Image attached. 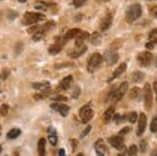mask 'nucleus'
<instances>
[{
	"mask_svg": "<svg viewBox=\"0 0 157 156\" xmlns=\"http://www.w3.org/2000/svg\"><path fill=\"white\" fill-rule=\"evenodd\" d=\"M141 6L139 3H134L128 7L126 12V20L128 23H132L141 16Z\"/></svg>",
	"mask_w": 157,
	"mask_h": 156,
	"instance_id": "nucleus-1",
	"label": "nucleus"
},
{
	"mask_svg": "<svg viewBox=\"0 0 157 156\" xmlns=\"http://www.w3.org/2000/svg\"><path fill=\"white\" fill-rule=\"evenodd\" d=\"M45 19V16L41 13H35V12H27L24 14L22 18V24L23 25H32L34 23H37L39 21Z\"/></svg>",
	"mask_w": 157,
	"mask_h": 156,
	"instance_id": "nucleus-2",
	"label": "nucleus"
},
{
	"mask_svg": "<svg viewBox=\"0 0 157 156\" xmlns=\"http://www.w3.org/2000/svg\"><path fill=\"white\" fill-rule=\"evenodd\" d=\"M103 60V57L98 52H94L93 55H91V57L87 62V70L89 72H94L101 66Z\"/></svg>",
	"mask_w": 157,
	"mask_h": 156,
	"instance_id": "nucleus-3",
	"label": "nucleus"
},
{
	"mask_svg": "<svg viewBox=\"0 0 157 156\" xmlns=\"http://www.w3.org/2000/svg\"><path fill=\"white\" fill-rule=\"evenodd\" d=\"M144 101H145V108L147 110H151L152 105H153V92H152L150 84L145 85L144 89Z\"/></svg>",
	"mask_w": 157,
	"mask_h": 156,
	"instance_id": "nucleus-4",
	"label": "nucleus"
},
{
	"mask_svg": "<svg viewBox=\"0 0 157 156\" xmlns=\"http://www.w3.org/2000/svg\"><path fill=\"white\" fill-rule=\"evenodd\" d=\"M86 49H87V46L84 44V41L77 40V41H75V49L72 50V52L69 54V57L72 58V59H77V58L81 57L84 54L86 51Z\"/></svg>",
	"mask_w": 157,
	"mask_h": 156,
	"instance_id": "nucleus-5",
	"label": "nucleus"
},
{
	"mask_svg": "<svg viewBox=\"0 0 157 156\" xmlns=\"http://www.w3.org/2000/svg\"><path fill=\"white\" fill-rule=\"evenodd\" d=\"M55 25L56 24H55L54 21H48L46 24L43 25V26H40V29H38V32H36V34H34L33 39H34L35 41H39V40H41L43 38V36H44V35L46 34L48 31H50V29H52Z\"/></svg>",
	"mask_w": 157,
	"mask_h": 156,
	"instance_id": "nucleus-6",
	"label": "nucleus"
},
{
	"mask_svg": "<svg viewBox=\"0 0 157 156\" xmlns=\"http://www.w3.org/2000/svg\"><path fill=\"white\" fill-rule=\"evenodd\" d=\"M78 113H80L81 120H82V123H84V124L89 122L93 116V110L91 109L90 105H85V106H83L80 109V112Z\"/></svg>",
	"mask_w": 157,
	"mask_h": 156,
	"instance_id": "nucleus-7",
	"label": "nucleus"
},
{
	"mask_svg": "<svg viewBox=\"0 0 157 156\" xmlns=\"http://www.w3.org/2000/svg\"><path fill=\"white\" fill-rule=\"evenodd\" d=\"M103 59L108 66H112V65H114L118 61V54L114 49H109L104 54Z\"/></svg>",
	"mask_w": 157,
	"mask_h": 156,
	"instance_id": "nucleus-8",
	"label": "nucleus"
},
{
	"mask_svg": "<svg viewBox=\"0 0 157 156\" xmlns=\"http://www.w3.org/2000/svg\"><path fill=\"white\" fill-rule=\"evenodd\" d=\"M153 60V55L150 51H143L137 56V61L143 67H148Z\"/></svg>",
	"mask_w": 157,
	"mask_h": 156,
	"instance_id": "nucleus-9",
	"label": "nucleus"
},
{
	"mask_svg": "<svg viewBox=\"0 0 157 156\" xmlns=\"http://www.w3.org/2000/svg\"><path fill=\"white\" fill-rule=\"evenodd\" d=\"M50 108L54 109L55 111L59 112L63 117L66 116L68 114V112H69V106L63 104V103H52V104L50 105Z\"/></svg>",
	"mask_w": 157,
	"mask_h": 156,
	"instance_id": "nucleus-10",
	"label": "nucleus"
},
{
	"mask_svg": "<svg viewBox=\"0 0 157 156\" xmlns=\"http://www.w3.org/2000/svg\"><path fill=\"white\" fill-rule=\"evenodd\" d=\"M112 20H113L112 13H108V14L102 19V21H101V24H100L101 31L105 32V31H107V29H110V26L112 25Z\"/></svg>",
	"mask_w": 157,
	"mask_h": 156,
	"instance_id": "nucleus-11",
	"label": "nucleus"
},
{
	"mask_svg": "<svg viewBox=\"0 0 157 156\" xmlns=\"http://www.w3.org/2000/svg\"><path fill=\"white\" fill-rule=\"evenodd\" d=\"M109 143L112 146L113 148L117 150H124L125 149V144H124V139L121 138V136H112L109 138Z\"/></svg>",
	"mask_w": 157,
	"mask_h": 156,
	"instance_id": "nucleus-12",
	"label": "nucleus"
},
{
	"mask_svg": "<svg viewBox=\"0 0 157 156\" xmlns=\"http://www.w3.org/2000/svg\"><path fill=\"white\" fill-rule=\"evenodd\" d=\"M146 126H147V117L144 113H140L138 117V127H137V131H136V134L137 136H140L141 134H144L146 130Z\"/></svg>",
	"mask_w": 157,
	"mask_h": 156,
	"instance_id": "nucleus-13",
	"label": "nucleus"
},
{
	"mask_svg": "<svg viewBox=\"0 0 157 156\" xmlns=\"http://www.w3.org/2000/svg\"><path fill=\"white\" fill-rule=\"evenodd\" d=\"M127 90H128V83L127 82H123L120 85V87H118L117 89L115 90V97H114V99L116 101L121 100V99H123L124 95L126 94Z\"/></svg>",
	"mask_w": 157,
	"mask_h": 156,
	"instance_id": "nucleus-14",
	"label": "nucleus"
},
{
	"mask_svg": "<svg viewBox=\"0 0 157 156\" xmlns=\"http://www.w3.org/2000/svg\"><path fill=\"white\" fill-rule=\"evenodd\" d=\"M65 41H66V40H64V38H63V40L56 42L55 44H52L48 48V52L50 55H58L61 50H62V47H63V45L65 44Z\"/></svg>",
	"mask_w": 157,
	"mask_h": 156,
	"instance_id": "nucleus-15",
	"label": "nucleus"
},
{
	"mask_svg": "<svg viewBox=\"0 0 157 156\" xmlns=\"http://www.w3.org/2000/svg\"><path fill=\"white\" fill-rule=\"evenodd\" d=\"M126 68H127V64L126 63H121V64L118 67H116V69L114 70V72H113L112 74H111V77L108 79V82H112L113 80H115L117 77H120V75H121V74H124L125 72Z\"/></svg>",
	"mask_w": 157,
	"mask_h": 156,
	"instance_id": "nucleus-16",
	"label": "nucleus"
},
{
	"mask_svg": "<svg viewBox=\"0 0 157 156\" xmlns=\"http://www.w3.org/2000/svg\"><path fill=\"white\" fill-rule=\"evenodd\" d=\"M72 80H73L72 75H67V77H65L64 79L60 82V88L62 90H68L70 88V86H71Z\"/></svg>",
	"mask_w": 157,
	"mask_h": 156,
	"instance_id": "nucleus-17",
	"label": "nucleus"
},
{
	"mask_svg": "<svg viewBox=\"0 0 157 156\" xmlns=\"http://www.w3.org/2000/svg\"><path fill=\"white\" fill-rule=\"evenodd\" d=\"M113 114H114V107H109L103 114V122L106 124L109 123L113 119Z\"/></svg>",
	"mask_w": 157,
	"mask_h": 156,
	"instance_id": "nucleus-18",
	"label": "nucleus"
},
{
	"mask_svg": "<svg viewBox=\"0 0 157 156\" xmlns=\"http://www.w3.org/2000/svg\"><path fill=\"white\" fill-rule=\"evenodd\" d=\"M81 29H69L66 34L64 35V40H70V39H72V38H75V37H78V35L81 34Z\"/></svg>",
	"mask_w": 157,
	"mask_h": 156,
	"instance_id": "nucleus-19",
	"label": "nucleus"
},
{
	"mask_svg": "<svg viewBox=\"0 0 157 156\" xmlns=\"http://www.w3.org/2000/svg\"><path fill=\"white\" fill-rule=\"evenodd\" d=\"M95 152H97L98 156H105L106 147L103 145V142L101 139L95 143Z\"/></svg>",
	"mask_w": 157,
	"mask_h": 156,
	"instance_id": "nucleus-20",
	"label": "nucleus"
},
{
	"mask_svg": "<svg viewBox=\"0 0 157 156\" xmlns=\"http://www.w3.org/2000/svg\"><path fill=\"white\" fill-rule=\"evenodd\" d=\"M141 97V90L138 87H133L129 92V97L132 100H139Z\"/></svg>",
	"mask_w": 157,
	"mask_h": 156,
	"instance_id": "nucleus-21",
	"label": "nucleus"
},
{
	"mask_svg": "<svg viewBox=\"0 0 157 156\" xmlns=\"http://www.w3.org/2000/svg\"><path fill=\"white\" fill-rule=\"evenodd\" d=\"M47 131H48V140H49V143L52 146H56V145H57V143H58V136H57V134H56V131L52 129V127H49L48 129H47Z\"/></svg>",
	"mask_w": 157,
	"mask_h": 156,
	"instance_id": "nucleus-22",
	"label": "nucleus"
},
{
	"mask_svg": "<svg viewBox=\"0 0 157 156\" xmlns=\"http://www.w3.org/2000/svg\"><path fill=\"white\" fill-rule=\"evenodd\" d=\"M45 144H46L45 138H40L38 142V154L39 156H45Z\"/></svg>",
	"mask_w": 157,
	"mask_h": 156,
	"instance_id": "nucleus-23",
	"label": "nucleus"
},
{
	"mask_svg": "<svg viewBox=\"0 0 157 156\" xmlns=\"http://www.w3.org/2000/svg\"><path fill=\"white\" fill-rule=\"evenodd\" d=\"M33 87L37 90H40V91H44V90L49 89V83L48 82H42V83H34L33 84Z\"/></svg>",
	"mask_w": 157,
	"mask_h": 156,
	"instance_id": "nucleus-24",
	"label": "nucleus"
},
{
	"mask_svg": "<svg viewBox=\"0 0 157 156\" xmlns=\"http://www.w3.org/2000/svg\"><path fill=\"white\" fill-rule=\"evenodd\" d=\"M20 134H21V131H20V129H17V128H14V129H12L11 131L7 132L6 137L9 138V139H15V138L18 137Z\"/></svg>",
	"mask_w": 157,
	"mask_h": 156,
	"instance_id": "nucleus-25",
	"label": "nucleus"
},
{
	"mask_svg": "<svg viewBox=\"0 0 157 156\" xmlns=\"http://www.w3.org/2000/svg\"><path fill=\"white\" fill-rule=\"evenodd\" d=\"M101 40H102V37H101L100 32H94L91 36V42H92L93 45H98L101 43Z\"/></svg>",
	"mask_w": 157,
	"mask_h": 156,
	"instance_id": "nucleus-26",
	"label": "nucleus"
},
{
	"mask_svg": "<svg viewBox=\"0 0 157 156\" xmlns=\"http://www.w3.org/2000/svg\"><path fill=\"white\" fill-rule=\"evenodd\" d=\"M149 42L153 44H157V29H152L149 34Z\"/></svg>",
	"mask_w": 157,
	"mask_h": 156,
	"instance_id": "nucleus-27",
	"label": "nucleus"
},
{
	"mask_svg": "<svg viewBox=\"0 0 157 156\" xmlns=\"http://www.w3.org/2000/svg\"><path fill=\"white\" fill-rule=\"evenodd\" d=\"M132 78L134 80V82H141L144 80V78H145V75H144V74L141 71H135V72H133Z\"/></svg>",
	"mask_w": 157,
	"mask_h": 156,
	"instance_id": "nucleus-28",
	"label": "nucleus"
},
{
	"mask_svg": "<svg viewBox=\"0 0 157 156\" xmlns=\"http://www.w3.org/2000/svg\"><path fill=\"white\" fill-rule=\"evenodd\" d=\"M35 7L37 10H42V11H46L48 9V4H46L45 2H42V1H39V2H36L35 3Z\"/></svg>",
	"mask_w": 157,
	"mask_h": 156,
	"instance_id": "nucleus-29",
	"label": "nucleus"
},
{
	"mask_svg": "<svg viewBox=\"0 0 157 156\" xmlns=\"http://www.w3.org/2000/svg\"><path fill=\"white\" fill-rule=\"evenodd\" d=\"M150 130H151V132H153V133L157 132V116H154L153 120H152L151 125H150Z\"/></svg>",
	"mask_w": 157,
	"mask_h": 156,
	"instance_id": "nucleus-30",
	"label": "nucleus"
},
{
	"mask_svg": "<svg viewBox=\"0 0 157 156\" xmlns=\"http://www.w3.org/2000/svg\"><path fill=\"white\" fill-rule=\"evenodd\" d=\"M137 113L136 112H131L130 114H129V117H128V120L131 123V124H134V123L137 120Z\"/></svg>",
	"mask_w": 157,
	"mask_h": 156,
	"instance_id": "nucleus-31",
	"label": "nucleus"
},
{
	"mask_svg": "<svg viewBox=\"0 0 157 156\" xmlns=\"http://www.w3.org/2000/svg\"><path fill=\"white\" fill-rule=\"evenodd\" d=\"M137 154V147L136 146H131L130 148L128 149V155L129 156H135Z\"/></svg>",
	"mask_w": 157,
	"mask_h": 156,
	"instance_id": "nucleus-32",
	"label": "nucleus"
},
{
	"mask_svg": "<svg viewBox=\"0 0 157 156\" xmlns=\"http://www.w3.org/2000/svg\"><path fill=\"white\" fill-rule=\"evenodd\" d=\"M7 112H9V106H7L6 104L1 105V107H0V114H1L2 116H6L7 114Z\"/></svg>",
	"mask_w": 157,
	"mask_h": 156,
	"instance_id": "nucleus-33",
	"label": "nucleus"
},
{
	"mask_svg": "<svg viewBox=\"0 0 157 156\" xmlns=\"http://www.w3.org/2000/svg\"><path fill=\"white\" fill-rule=\"evenodd\" d=\"M88 38H89V34H88V32H81V34L78 36V39L77 40H81V41H84V40L88 39Z\"/></svg>",
	"mask_w": 157,
	"mask_h": 156,
	"instance_id": "nucleus-34",
	"label": "nucleus"
},
{
	"mask_svg": "<svg viewBox=\"0 0 157 156\" xmlns=\"http://www.w3.org/2000/svg\"><path fill=\"white\" fill-rule=\"evenodd\" d=\"M86 1H87V0H73L72 3H73V6H75L80 7V6H82Z\"/></svg>",
	"mask_w": 157,
	"mask_h": 156,
	"instance_id": "nucleus-35",
	"label": "nucleus"
},
{
	"mask_svg": "<svg viewBox=\"0 0 157 156\" xmlns=\"http://www.w3.org/2000/svg\"><path fill=\"white\" fill-rule=\"evenodd\" d=\"M147 143L145 142V140H141L140 142V144H139V148H140V152L141 153H145L146 151H147Z\"/></svg>",
	"mask_w": 157,
	"mask_h": 156,
	"instance_id": "nucleus-36",
	"label": "nucleus"
},
{
	"mask_svg": "<svg viewBox=\"0 0 157 156\" xmlns=\"http://www.w3.org/2000/svg\"><path fill=\"white\" fill-rule=\"evenodd\" d=\"M130 130H131V129H130V127H125V128H123V129L121 130L118 134H120L121 136V135H125V134H127V133L130 132Z\"/></svg>",
	"mask_w": 157,
	"mask_h": 156,
	"instance_id": "nucleus-37",
	"label": "nucleus"
},
{
	"mask_svg": "<svg viewBox=\"0 0 157 156\" xmlns=\"http://www.w3.org/2000/svg\"><path fill=\"white\" fill-rule=\"evenodd\" d=\"M90 130H91V126H87V127L85 128V130H84V131L82 132V135H81V136H82V137H85L86 135H87L88 133L90 132Z\"/></svg>",
	"mask_w": 157,
	"mask_h": 156,
	"instance_id": "nucleus-38",
	"label": "nucleus"
},
{
	"mask_svg": "<svg viewBox=\"0 0 157 156\" xmlns=\"http://www.w3.org/2000/svg\"><path fill=\"white\" fill-rule=\"evenodd\" d=\"M54 101H67V97H63V95H58V97H55L54 99H52Z\"/></svg>",
	"mask_w": 157,
	"mask_h": 156,
	"instance_id": "nucleus-39",
	"label": "nucleus"
},
{
	"mask_svg": "<svg viewBox=\"0 0 157 156\" xmlns=\"http://www.w3.org/2000/svg\"><path fill=\"white\" fill-rule=\"evenodd\" d=\"M145 46H146L147 49H152V48H153V46H154V44L151 43V42H147Z\"/></svg>",
	"mask_w": 157,
	"mask_h": 156,
	"instance_id": "nucleus-40",
	"label": "nucleus"
},
{
	"mask_svg": "<svg viewBox=\"0 0 157 156\" xmlns=\"http://www.w3.org/2000/svg\"><path fill=\"white\" fill-rule=\"evenodd\" d=\"M75 94H73V95H72V97H75H75H78V94H80L81 90H80V89H78V88L77 87V88H75Z\"/></svg>",
	"mask_w": 157,
	"mask_h": 156,
	"instance_id": "nucleus-41",
	"label": "nucleus"
},
{
	"mask_svg": "<svg viewBox=\"0 0 157 156\" xmlns=\"http://www.w3.org/2000/svg\"><path fill=\"white\" fill-rule=\"evenodd\" d=\"M153 87H154V91H155V93H156V101H157V80L154 82Z\"/></svg>",
	"mask_w": 157,
	"mask_h": 156,
	"instance_id": "nucleus-42",
	"label": "nucleus"
},
{
	"mask_svg": "<svg viewBox=\"0 0 157 156\" xmlns=\"http://www.w3.org/2000/svg\"><path fill=\"white\" fill-rule=\"evenodd\" d=\"M59 156H65V150H64V149H61V150H60Z\"/></svg>",
	"mask_w": 157,
	"mask_h": 156,
	"instance_id": "nucleus-43",
	"label": "nucleus"
},
{
	"mask_svg": "<svg viewBox=\"0 0 157 156\" xmlns=\"http://www.w3.org/2000/svg\"><path fill=\"white\" fill-rule=\"evenodd\" d=\"M152 156H157V152H156V151L153 153V154H152Z\"/></svg>",
	"mask_w": 157,
	"mask_h": 156,
	"instance_id": "nucleus-44",
	"label": "nucleus"
},
{
	"mask_svg": "<svg viewBox=\"0 0 157 156\" xmlns=\"http://www.w3.org/2000/svg\"><path fill=\"white\" fill-rule=\"evenodd\" d=\"M77 156H84V155H83V154H82V153H80V154H78Z\"/></svg>",
	"mask_w": 157,
	"mask_h": 156,
	"instance_id": "nucleus-45",
	"label": "nucleus"
},
{
	"mask_svg": "<svg viewBox=\"0 0 157 156\" xmlns=\"http://www.w3.org/2000/svg\"><path fill=\"white\" fill-rule=\"evenodd\" d=\"M19 1H20V2H25L26 0H19Z\"/></svg>",
	"mask_w": 157,
	"mask_h": 156,
	"instance_id": "nucleus-46",
	"label": "nucleus"
},
{
	"mask_svg": "<svg viewBox=\"0 0 157 156\" xmlns=\"http://www.w3.org/2000/svg\"><path fill=\"white\" fill-rule=\"evenodd\" d=\"M155 17H156V18H157V11L155 12Z\"/></svg>",
	"mask_w": 157,
	"mask_h": 156,
	"instance_id": "nucleus-47",
	"label": "nucleus"
},
{
	"mask_svg": "<svg viewBox=\"0 0 157 156\" xmlns=\"http://www.w3.org/2000/svg\"><path fill=\"white\" fill-rule=\"evenodd\" d=\"M102 1H110V0H102Z\"/></svg>",
	"mask_w": 157,
	"mask_h": 156,
	"instance_id": "nucleus-48",
	"label": "nucleus"
},
{
	"mask_svg": "<svg viewBox=\"0 0 157 156\" xmlns=\"http://www.w3.org/2000/svg\"><path fill=\"white\" fill-rule=\"evenodd\" d=\"M1 150H2V149H1V146H0V153H1Z\"/></svg>",
	"mask_w": 157,
	"mask_h": 156,
	"instance_id": "nucleus-49",
	"label": "nucleus"
},
{
	"mask_svg": "<svg viewBox=\"0 0 157 156\" xmlns=\"http://www.w3.org/2000/svg\"><path fill=\"white\" fill-rule=\"evenodd\" d=\"M156 66H157V58H156Z\"/></svg>",
	"mask_w": 157,
	"mask_h": 156,
	"instance_id": "nucleus-50",
	"label": "nucleus"
},
{
	"mask_svg": "<svg viewBox=\"0 0 157 156\" xmlns=\"http://www.w3.org/2000/svg\"><path fill=\"white\" fill-rule=\"evenodd\" d=\"M0 128H1V127H0Z\"/></svg>",
	"mask_w": 157,
	"mask_h": 156,
	"instance_id": "nucleus-51",
	"label": "nucleus"
}]
</instances>
